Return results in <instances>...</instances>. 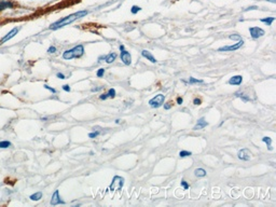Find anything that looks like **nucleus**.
I'll use <instances>...</instances> for the list:
<instances>
[{"instance_id":"obj_1","label":"nucleus","mask_w":276,"mask_h":207,"mask_svg":"<svg viewBox=\"0 0 276 207\" xmlns=\"http://www.w3.org/2000/svg\"><path fill=\"white\" fill-rule=\"evenodd\" d=\"M87 14H88L87 10H80V11L75 12V13H72V14L67 15V16L63 17V19H59L58 21H56L55 23H53V24L50 25L49 29H51V30H57V29H59V28H63V27L67 26V25L72 24V23L76 22L77 20L82 19V17L87 16Z\"/></svg>"},{"instance_id":"obj_2","label":"nucleus","mask_w":276,"mask_h":207,"mask_svg":"<svg viewBox=\"0 0 276 207\" xmlns=\"http://www.w3.org/2000/svg\"><path fill=\"white\" fill-rule=\"evenodd\" d=\"M84 54V47L82 44H78L76 47H73L70 50H66L63 53V59L66 60H70L72 59H79L82 55Z\"/></svg>"},{"instance_id":"obj_3","label":"nucleus","mask_w":276,"mask_h":207,"mask_svg":"<svg viewBox=\"0 0 276 207\" xmlns=\"http://www.w3.org/2000/svg\"><path fill=\"white\" fill-rule=\"evenodd\" d=\"M124 178L121 177V176H115L112 179V182L109 187V190L110 191H119L123 188L124 186Z\"/></svg>"},{"instance_id":"obj_4","label":"nucleus","mask_w":276,"mask_h":207,"mask_svg":"<svg viewBox=\"0 0 276 207\" xmlns=\"http://www.w3.org/2000/svg\"><path fill=\"white\" fill-rule=\"evenodd\" d=\"M164 100H165V96L163 94H158L149 100V105L152 108H159L164 104Z\"/></svg>"},{"instance_id":"obj_5","label":"nucleus","mask_w":276,"mask_h":207,"mask_svg":"<svg viewBox=\"0 0 276 207\" xmlns=\"http://www.w3.org/2000/svg\"><path fill=\"white\" fill-rule=\"evenodd\" d=\"M243 44H244V41H243V40L240 39L239 41H237L236 43H234V44H232V45H227V47L219 48L218 51L219 52H232V51H236V50H239V48L243 47Z\"/></svg>"},{"instance_id":"obj_6","label":"nucleus","mask_w":276,"mask_h":207,"mask_svg":"<svg viewBox=\"0 0 276 207\" xmlns=\"http://www.w3.org/2000/svg\"><path fill=\"white\" fill-rule=\"evenodd\" d=\"M20 29H21V27H14V28H12V29L10 30V31L6 35V36L2 37V39L0 40V45H2L3 43H6V42H8V41H9V40H11L12 38H14L17 34H19Z\"/></svg>"},{"instance_id":"obj_7","label":"nucleus","mask_w":276,"mask_h":207,"mask_svg":"<svg viewBox=\"0 0 276 207\" xmlns=\"http://www.w3.org/2000/svg\"><path fill=\"white\" fill-rule=\"evenodd\" d=\"M249 32H250V36H251L252 39H258V38L262 37L265 35V31L260 27H250L249 28Z\"/></svg>"},{"instance_id":"obj_8","label":"nucleus","mask_w":276,"mask_h":207,"mask_svg":"<svg viewBox=\"0 0 276 207\" xmlns=\"http://www.w3.org/2000/svg\"><path fill=\"white\" fill-rule=\"evenodd\" d=\"M237 156H239V159L242 161H249L250 159H251V152L249 151V149L244 148V149H242V150L239 151Z\"/></svg>"},{"instance_id":"obj_9","label":"nucleus","mask_w":276,"mask_h":207,"mask_svg":"<svg viewBox=\"0 0 276 207\" xmlns=\"http://www.w3.org/2000/svg\"><path fill=\"white\" fill-rule=\"evenodd\" d=\"M120 59H121V60H122V63L124 65H131L132 64V56H131L130 52H127L126 50L121 51Z\"/></svg>"},{"instance_id":"obj_10","label":"nucleus","mask_w":276,"mask_h":207,"mask_svg":"<svg viewBox=\"0 0 276 207\" xmlns=\"http://www.w3.org/2000/svg\"><path fill=\"white\" fill-rule=\"evenodd\" d=\"M58 204H65V202L60 199L59 196V191L58 190H55V192L53 193L52 195V199H51V205L55 206V205H58Z\"/></svg>"},{"instance_id":"obj_11","label":"nucleus","mask_w":276,"mask_h":207,"mask_svg":"<svg viewBox=\"0 0 276 207\" xmlns=\"http://www.w3.org/2000/svg\"><path fill=\"white\" fill-rule=\"evenodd\" d=\"M208 125V123H207V121H205V118H201L197 120L196 124L194 125L193 127V131H199V130H202V128L206 127V126Z\"/></svg>"},{"instance_id":"obj_12","label":"nucleus","mask_w":276,"mask_h":207,"mask_svg":"<svg viewBox=\"0 0 276 207\" xmlns=\"http://www.w3.org/2000/svg\"><path fill=\"white\" fill-rule=\"evenodd\" d=\"M13 2L10 0H0V11H3L6 9H12Z\"/></svg>"},{"instance_id":"obj_13","label":"nucleus","mask_w":276,"mask_h":207,"mask_svg":"<svg viewBox=\"0 0 276 207\" xmlns=\"http://www.w3.org/2000/svg\"><path fill=\"white\" fill-rule=\"evenodd\" d=\"M243 82V77L242 76H233L232 78H230L229 84L231 85H240Z\"/></svg>"},{"instance_id":"obj_14","label":"nucleus","mask_w":276,"mask_h":207,"mask_svg":"<svg viewBox=\"0 0 276 207\" xmlns=\"http://www.w3.org/2000/svg\"><path fill=\"white\" fill-rule=\"evenodd\" d=\"M141 55H143V56L145 57V59H147L148 60H150L151 63H153V64H155V63L158 62V60L155 59V57H154L153 55H152V53L149 52V51H147V50H143V51H141Z\"/></svg>"},{"instance_id":"obj_15","label":"nucleus","mask_w":276,"mask_h":207,"mask_svg":"<svg viewBox=\"0 0 276 207\" xmlns=\"http://www.w3.org/2000/svg\"><path fill=\"white\" fill-rule=\"evenodd\" d=\"M116 59V54L115 53H109L108 55H106L105 56V62L107 63V64H111V63H113Z\"/></svg>"},{"instance_id":"obj_16","label":"nucleus","mask_w":276,"mask_h":207,"mask_svg":"<svg viewBox=\"0 0 276 207\" xmlns=\"http://www.w3.org/2000/svg\"><path fill=\"white\" fill-rule=\"evenodd\" d=\"M206 174L207 173L204 168H196V170L194 171V175H195L196 177H205Z\"/></svg>"},{"instance_id":"obj_17","label":"nucleus","mask_w":276,"mask_h":207,"mask_svg":"<svg viewBox=\"0 0 276 207\" xmlns=\"http://www.w3.org/2000/svg\"><path fill=\"white\" fill-rule=\"evenodd\" d=\"M29 199L31 201H40L42 199V192H36L31 194V195L29 196Z\"/></svg>"},{"instance_id":"obj_18","label":"nucleus","mask_w":276,"mask_h":207,"mask_svg":"<svg viewBox=\"0 0 276 207\" xmlns=\"http://www.w3.org/2000/svg\"><path fill=\"white\" fill-rule=\"evenodd\" d=\"M260 21H261L262 23H264V24H267L268 26H271V25H272V23L275 21V17H264V19H261L260 20Z\"/></svg>"},{"instance_id":"obj_19","label":"nucleus","mask_w":276,"mask_h":207,"mask_svg":"<svg viewBox=\"0 0 276 207\" xmlns=\"http://www.w3.org/2000/svg\"><path fill=\"white\" fill-rule=\"evenodd\" d=\"M262 141L263 143H265L268 145V148H269V150L270 151H272L273 150V147H272V139H271L270 137H267V136H265V137H263L262 138Z\"/></svg>"},{"instance_id":"obj_20","label":"nucleus","mask_w":276,"mask_h":207,"mask_svg":"<svg viewBox=\"0 0 276 207\" xmlns=\"http://www.w3.org/2000/svg\"><path fill=\"white\" fill-rule=\"evenodd\" d=\"M11 146H12V143H10V141H8V140L0 141V149H7V148L11 147Z\"/></svg>"},{"instance_id":"obj_21","label":"nucleus","mask_w":276,"mask_h":207,"mask_svg":"<svg viewBox=\"0 0 276 207\" xmlns=\"http://www.w3.org/2000/svg\"><path fill=\"white\" fill-rule=\"evenodd\" d=\"M190 84H199V83H204V81L203 80H201V79H195V78H192V77H190L189 78V81H188Z\"/></svg>"},{"instance_id":"obj_22","label":"nucleus","mask_w":276,"mask_h":207,"mask_svg":"<svg viewBox=\"0 0 276 207\" xmlns=\"http://www.w3.org/2000/svg\"><path fill=\"white\" fill-rule=\"evenodd\" d=\"M190 155H192V152L187 150H182L179 152V156H180V158H187V156H190Z\"/></svg>"},{"instance_id":"obj_23","label":"nucleus","mask_w":276,"mask_h":207,"mask_svg":"<svg viewBox=\"0 0 276 207\" xmlns=\"http://www.w3.org/2000/svg\"><path fill=\"white\" fill-rule=\"evenodd\" d=\"M107 95H108V97H109V98H115V95H116L115 90V89H109V90H108V92H107Z\"/></svg>"},{"instance_id":"obj_24","label":"nucleus","mask_w":276,"mask_h":207,"mask_svg":"<svg viewBox=\"0 0 276 207\" xmlns=\"http://www.w3.org/2000/svg\"><path fill=\"white\" fill-rule=\"evenodd\" d=\"M139 11H141V8L140 7H138V6H133L132 7V9H131V12L133 14H136V13H138Z\"/></svg>"},{"instance_id":"obj_25","label":"nucleus","mask_w":276,"mask_h":207,"mask_svg":"<svg viewBox=\"0 0 276 207\" xmlns=\"http://www.w3.org/2000/svg\"><path fill=\"white\" fill-rule=\"evenodd\" d=\"M104 75H105V68H99V69L97 70V72H96V76H97L98 78L104 77Z\"/></svg>"},{"instance_id":"obj_26","label":"nucleus","mask_w":276,"mask_h":207,"mask_svg":"<svg viewBox=\"0 0 276 207\" xmlns=\"http://www.w3.org/2000/svg\"><path fill=\"white\" fill-rule=\"evenodd\" d=\"M229 38L231 40H237V41H239L240 39H242V38H240V36L239 35H237V34H234V35H230L229 36Z\"/></svg>"},{"instance_id":"obj_27","label":"nucleus","mask_w":276,"mask_h":207,"mask_svg":"<svg viewBox=\"0 0 276 207\" xmlns=\"http://www.w3.org/2000/svg\"><path fill=\"white\" fill-rule=\"evenodd\" d=\"M55 52H56V48H55L54 45H51V47L48 49V53H49V54H54Z\"/></svg>"},{"instance_id":"obj_28","label":"nucleus","mask_w":276,"mask_h":207,"mask_svg":"<svg viewBox=\"0 0 276 207\" xmlns=\"http://www.w3.org/2000/svg\"><path fill=\"white\" fill-rule=\"evenodd\" d=\"M181 186H182V188H183L184 190H188L189 187H190V186H189V183L187 182L186 180H181Z\"/></svg>"},{"instance_id":"obj_29","label":"nucleus","mask_w":276,"mask_h":207,"mask_svg":"<svg viewBox=\"0 0 276 207\" xmlns=\"http://www.w3.org/2000/svg\"><path fill=\"white\" fill-rule=\"evenodd\" d=\"M43 87H44V89H47L48 91H50V92H52L53 94H55V93H56V90H55V89H53V87H49V85H48V84H44Z\"/></svg>"},{"instance_id":"obj_30","label":"nucleus","mask_w":276,"mask_h":207,"mask_svg":"<svg viewBox=\"0 0 276 207\" xmlns=\"http://www.w3.org/2000/svg\"><path fill=\"white\" fill-rule=\"evenodd\" d=\"M99 134H100L99 132H92V133L88 134V137H90V138H96L98 135H99Z\"/></svg>"},{"instance_id":"obj_31","label":"nucleus","mask_w":276,"mask_h":207,"mask_svg":"<svg viewBox=\"0 0 276 207\" xmlns=\"http://www.w3.org/2000/svg\"><path fill=\"white\" fill-rule=\"evenodd\" d=\"M56 77L58 78V79H60V80H64V79H66L65 75H64V74H62V72H57V74H56Z\"/></svg>"},{"instance_id":"obj_32","label":"nucleus","mask_w":276,"mask_h":207,"mask_svg":"<svg viewBox=\"0 0 276 207\" xmlns=\"http://www.w3.org/2000/svg\"><path fill=\"white\" fill-rule=\"evenodd\" d=\"M63 90H64L65 92H70V91H71V89H70V87L68 84L63 85Z\"/></svg>"},{"instance_id":"obj_33","label":"nucleus","mask_w":276,"mask_h":207,"mask_svg":"<svg viewBox=\"0 0 276 207\" xmlns=\"http://www.w3.org/2000/svg\"><path fill=\"white\" fill-rule=\"evenodd\" d=\"M172 108V104L171 103H166V104H164V109L165 110H169Z\"/></svg>"},{"instance_id":"obj_34","label":"nucleus","mask_w":276,"mask_h":207,"mask_svg":"<svg viewBox=\"0 0 276 207\" xmlns=\"http://www.w3.org/2000/svg\"><path fill=\"white\" fill-rule=\"evenodd\" d=\"M107 98H109V97H108V95H107V93H105V94H102L99 96V99H102V100H106Z\"/></svg>"},{"instance_id":"obj_35","label":"nucleus","mask_w":276,"mask_h":207,"mask_svg":"<svg viewBox=\"0 0 276 207\" xmlns=\"http://www.w3.org/2000/svg\"><path fill=\"white\" fill-rule=\"evenodd\" d=\"M201 103L202 102H201V99H200V98H194V99H193V104H194V105H196V106L201 105Z\"/></svg>"},{"instance_id":"obj_36","label":"nucleus","mask_w":276,"mask_h":207,"mask_svg":"<svg viewBox=\"0 0 276 207\" xmlns=\"http://www.w3.org/2000/svg\"><path fill=\"white\" fill-rule=\"evenodd\" d=\"M104 87H94V89H92V92H98V91L103 90Z\"/></svg>"},{"instance_id":"obj_37","label":"nucleus","mask_w":276,"mask_h":207,"mask_svg":"<svg viewBox=\"0 0 276 207\" xmlns=\"http://www.w3.org/2000/svg\"><path fill=\"white\" fill-rule=\"evenodd\" d=\"M182 103H183V99H182V97H178V98H177V104H178V105H181Z\"/></svg>"},{"instance_id":"obj_38","label":"nucleus","mask_w":276,"mask_h":207,"mask_svg":"<svg viewBox=\"0 0 276 207\" xmlns=\"http://www.w3.org/2000/svg\"><path fill=\"white\" fill-rule=\"evenodd\" d=\"M256 9H258V7H256V6H252V7H249V8H247V9L245 10V11H249V10H256Z\"/></svg>"},{"instance_id":"obj_39","label":"nucleus","mask_w":276,"mask_h":207,"mask_svg":"<svg viewBox=\"0 0 276 207\" xmlns=\"http://www.w3.org/2000/svg\"><path fill=\"white\" fill-rule=\"evenodd\" d=\"M119 49H120V51H123V50H125V48H124V45H120Z\"/></svg>"},{"instance_id":"obj_40","label":"nucleus","mask_w":276,"mask_h":207,"mask_svg":"<svg viewBox=\"0 0 276 207\" xmlns=\"http://www.w3.org/2000/svg\"><path fill=\"white\" fill-rule=\"evenodd\" d=\"M269 2H272V3H276V0H267Z\"/></svg>"}]
</instances>
